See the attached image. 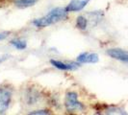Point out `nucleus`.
Returning <instances> with one entry per match:
<instances>
[{
  "mask_svg": "<svg viewBox=\"0 0 128 115\" xmlns=\"http://www.w3.org/2000/svg\"><path fill=\"white\" fill-rule=\"evenodd\" d=\"M68 12L64 8H55L51 10L46 15L37 18L33 21V24L38 28H44L54 23H57L58 21H61L62 19L66 17Z\"/></svg>",
  "mask_w": 128,
  "mask_h": 115,
  "instance_id": "nucleus-1",
  "label": "nucleus"
},
{
  "mask_svg": "<svg viewBox=\"0 0 128 115\" xmlns=\"http://www.w3.org/2000/svg\"><path fill=\"white\" fill-rule=\"evenodd\" d=\"M66 109L70 112H74V111H80L83 110L84 106L82 103L78 100V95L75 92H68L66 95Z\"/></svg>",
  "mask_w": 128,
  "mask_h": 115,
  "instance_id": "nucleus-2",
  "label": "nucleus"
},
{
  "mask_svg": "<svg viewBox=\"0 0 128 115\" xmlns=\"http://www.w3.org/2000/svg\"><path fill=\"white\" fill-rule=\"evenodd\" d=\"M12 100V91L9 88H0V114L7 111Z\"/></svg>",
  "mask_w": 128,
  "mask_h": 115,
  "instance_id": "nucleus-3",
  "label": "nucleus"
},
{
  "mask_svg": "<svg viewBox=\"0 0 128 115\" xmlns=\"http://www.w3.org/2000/svg\"><path fill=\"white\" fill-rule=\"evenodd\" d=\"M107 55L112 58H115L116 60H120L123 63L128 64V52L122 50L120 48H112L107 50Z\"/></svg>",
  "mask_w": 128,
  "mask_h": 115,
  "instance_id": "nucleus-4",
  "label": "nucleus"
},
{
  "mask_svg": "<svg viewBox=\"0 0 128 115\" xmlns=\"http://www.w3.org/2000/svg\"><path fill=\"white\" fill-rule=\"evenodd\" d=\"M76 59L79 63H96L99 60V58L96 53L85 52L80 54Z\"/></svg>",
  "mask_w": 128,
  "mask_h": 115,
  "instance_id": "nucleus-5",
  "label": "nucleus"
},
{
  "mask_svg": "<svg viewBox=\"0 0 128 115\" xmlns=\"http://www.w3.org/2000/svg\"><path fill=\"white\" fill-rule=\"evenodd\" d=\"M50 63L56 67L57 69H60V70H64V71H71V70H75L78 68L79 64L75 63V62H70V63H66V62H64V61H60V60H57V59H51L50 60Z\"/></svg>",
  "mask_w": 128,
  "mask_h": 115,
  "instance_id": "nucleus-6",
  "label": "nucleus"
},
{
  "mask_svg": "<svg viewBox=\"0 0 128 115\" xmlns=\"http://www.w3.org/2000/svg\"><path fill=\"white\" fill-rule=\"evenodd\" d=\"M90 2V0H72L70 3L66 6V12H80L82 11L87 4Z\"/></svg>",
  "mask_w": 128,
  "mask_h": 115,
  "instance_id": "nucleus-7",
  "label": "nucleus"
},
{
  "mask_svg": "<svg viewBox=\"0 0 128 115\" xmlns=\"http://www.w3.org/2000/svg\"><path fill=\"white\" fill-rule=\"evenodd\" d=\"M25 96L28 105H34V103H36L38 100V94L36 90H28Z\"/></svg>",
  "mask_w": 128,
  "mask_h": 115,
  "instance_id": "nucleus-8",
  "label": "nucleus"
},
{
  "mask_svg": "<svg viewBox=\"0 0 128 115\" xmlns=\"http://www.w3.org/2000/svg\"><path fill=\"white\" fill-rule=\"evenodd\" d=\"M38 0H16L14 5L18 8H28V7L34 6Z\"/></svg>",
  "mask_w": 128,
  "mask_h": 115,
  "instance_id": "nucleus-9",
  "label": "nucleus"
},
{
  "mask_svg": "<svg viewBox=\"0 0 128 115\" xmlns=\"http://www.w3.org/2000/svg\"><path fill=\"white\" fill-rule=\"evenodd\" d=\"M11 44L13 45L16 49H18V50H24L27 47V43H26L25 40H22V39H19V38L13 39L11 41Z\"/></svg>",
  "mask_w": 128,
  "mask_h": 115,
  "instance_id": "nucleus-10",
  "label": "nucleus"
},
{
  "mask_svg": "<svg viewBox=\"0 0 128 115\" xmlns=\"http://www.w3.org/2000/svg\"><path fill=\"white\" fill-rule=\"evenodd\" d=\"M76 26L80 30H86L88 27V19L84 15H79L76 19Z\"/></svg>",
  "mask_w": 128,
  "mask_h": 115,
  "instance_id": "nucleus-11",
  "label": "nucleus"
},
{
  "mask_svg": "<svg viewBox=\"0 0 128 115\" xmlns=\"http://www.w3.org/2000/svg\"><path fill=\"white\" fill-rule=\"evenodd\" d=\"M105 114H127L124 110L120 108H118V107H109L107 108L105 112Z\"/></svg>",
  "mask_w": 128,
  "mask_h": 115,
  "instance_id": "nucleus-12",
  "label": "nucleus"
},
{
  "mask_svg": "<svg viewBox=\"0 0 128 115\" xmlns=\"http://www.w3.org/2000/svg\"><path fill=\"white\" fill-rule=\"evenodd\" d=\"M29 114H31V115H38V114L45 115V114H49V112H48V110H45V109H40V110H35V111H31V112H29Z\"/></svg>",
  "mask_w": 128,
  "mask_h": 115,
  "instance_id": "nucleus-13",
  "label": "nucleus"
},
{
  "mask_svg": "<svg viewBox=\"0 0 128 115\" xmlns=\"http://www.w3.org/2000/svg\"><path fill=\"white\" fill-rule=\"evenodd\" d=\"M10 58V55H7V54H3V55H0V64L2 62H4L5 60H7L8 58Z\"/></svg>",
  "mask_w": 128,
  "mask_h": 115,
  "instance_id": "nucleus-14",
  "label": "nucleus"
},
{
  "mask_svg": "<svg viewBox=\"0 0 128 115\" xmlns=\"http://www.w3.org/2000/svg\"><path fill=\"white\" fill-rule=\"evenodd\" d=\"M8 37V33H0V40L4 39Z\"/></svg>",
  "mask_w": 128,
  "mask_h": 115,
  "instance_id": "nucleus-15",
  "label": "nucleus"
}]
</instances>
